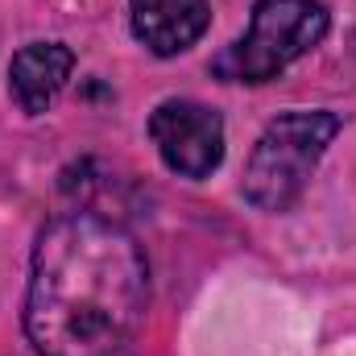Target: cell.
I'll use <instances>...</instances> for the list:
<instances>
[{"instance_id": "6", "label": "cell", "mask_w": 356, "mask_h": 356, "mask_svg": "<svg viewBox=\"0 0 356 356\" xmlns=\"http://www.w3.org/2000/svg\"><path fill=\"white\" fill-rule=\"evenodd\" d=\"M75 50L67 42H29L8 63V95L25 116H42L71 83Z\"/></svg>"}, {"instance_id": "2", "label": "cell", "mask_w": 356, "mask_h": 356, "mask_svg": "<svg viewBox=\"0 0 356 356\" xmlns=\"http://www.w3.org/2000/svg\"><path fill=\"white\" fill-rule=\"evenodd\" d=\"M340 129L344 120L327 108H298L269 120L245 166V199L261 211H290Z\"/></svg>"}, {"instance_id": "3", "label": "cell", "mask_w": 356, "mask_h": 356, "mask_svg": "<svg viewBox=\"0 0 356 356\" xmlns=\"http://www.w3.org/2000/svg\"><path fill=\"white\" fill-rule=\"evenodd\" d=\"M332 29L319 0H257L245 38L211 58V75L224 83H269L307 58Z\"/></svg>"}, {"instance_id": "4", "label": "cell", "mask_w": 356, "mask_h": 356, "mask_svg": "<svg viewBox=\"0 0 356 356\" xmlns=\"http://www.w3.org/2000/svg\"><path fill=\"white\" fill-rule=\"evenodd\" d=\"M149 137L178 178H207L224 162V116L199 99H162L149 116Z\"/></svg>"}, {"instance_id": "1", "label": "cell", "mask_w": 356, "mask_h": 356, "mask_svg": "<svg viewBox=\"0 0 356 356\" xmlns=\"http://www.w3.org/2000/svg\"><path fill=\"white\" fill-rule=\"evenodd\" d=\"M145 302L149 261L120 220L67 211L38 232L25 290V336L38 356H112Z\"/></svg>"}, {"instance_id": "5", "label": "cell", "mask_w": 356, "mask_h": 356, "mask_svg": "<svg viewBox=\"0 0 356 356\" xmlns=\"http://www.w3.org/2000/svg\"><path fill=\"white\" fill-rule=\"evenodd\" d=\"M129 25L149 54L175 58L207 33L211 4L207 0H129Z\"/></svg>"}]
</instances>
